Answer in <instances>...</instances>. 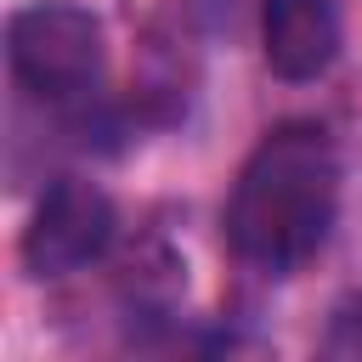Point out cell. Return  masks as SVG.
I'll use <instances>...</instances> for the list:
<instances>
[{
    "mask_svg": "<svg viewBox=\"0 0 362 362\" xmlns=\"http://www.w3.org/2000/svg\"><path fill=\"white\" fill-rule=\"evenodd\" d=\"M339 215V153L317 119H288L255 141L226 192V243L266 277L300 272L334 232Z\"/></svg>",
    "mask_w": 362,
    "mask_h": 362,
    "instance_id": "6da1fadb",
    "label": "cell"
},
{
    "mask_svg": "<svg viewBox=\"0 0 362 362\" xmlns=\"http://www.w3.org/2000/svg\"><path fill=\"white\" fill-rule=\"evenodd\" d=\"M6 68L11 85L57 113L68 130H107L102 79H107V40L102 17L74 0H28L6 17Z\"/></svg>",
    "mask_w": 362,
    "mask_h": 362,
    "instance_id": "7a4b0ae2",
    "label": "cell"
},
{
    "mask_svg": "<svg viewBox=\"0 0 362 362\" xmlns=\"http://www.w3.org/2000/svg\"><path fill=\"white\" fill-rule=\"evenodd\" d=\"M113 232H119L113 198L85 175H57L17 238V260L28 277H68L102 260L113 249Z\"/></svg>",
    "mask_w": 362,
    "mask_h": 362,
    "instance_id": "3957f363",
    "label": "cell"
},
{
    "mask_svg": "<svg viewBox=\"0 0 362 362\" xmlns=\"http://www.w3.org/2000/svg\"><path fill=\"white\" fill-rule=\"evenodd\" d=\"M345 23L339 0H266L260 6V51L266 68L288 85H311L339 62Z\"/></svg>",
    "mask_w": 362,
    "mask_h": 362,
    "instance_id": "277c9868",
    "label": "cell"
},
{
    "mask_svg": "<svg viewBox=\"0 0 362 362\" xmlns=\"http://www.w3.org/2000/svg\"><path fill=\"white\" fill-rule=\"evenodd\" d=\"M322 351H328V356H362V294H351V300L334 311Z\"/></svg>",
    "mask_w": 362,
    "mask_h": 362,
    "instance_id": "5b68a950",
    "label": "cell"
}]
</instances>
